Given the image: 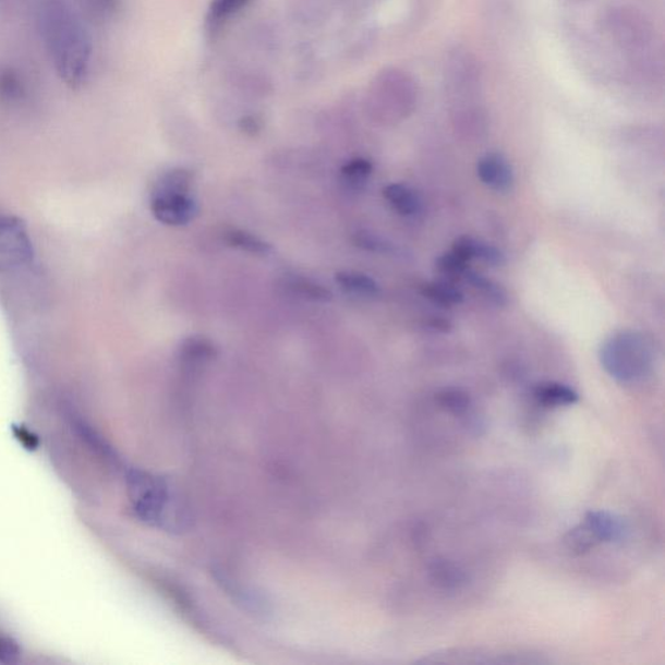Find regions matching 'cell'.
I'll return each instance as SVG.
<instances>
[{
	"label": "cell",
	"mask_w": 665,
	"mask_h": 665,
	"mask_svg": "<svg viewBox=\"0 0 665 665\" xmlns=\"http://www.w3.org/2000/svg\"><path fill=\"white\" fill-rule=\"evenodd\" d=\"M40 32L58 76L71 89H80L89 76L92 39L81 20L61 3L40 12Z\"/></svg>",
	"instance_id": "1"
},
{
	"label": "cell",
	"mask_w": 665,
	"mask_h": 665,
	"mask_svg": "<svg viewBox=\"0 0 665 665\" xmlns=\"http://www.w3.org/2000/svg\"><path fill=\"white\" fill-rule=\"evenodd\" d=\"M126 488L132 511L144 524L169 532L188 528L189 513L166 479L132 468L126 472Z\"/></svg>",
	"instance_id": "2"
},
{
	"label": "cell",
	"mask_w": 665,
	"mask_h": 665,
	"mask_svg": "<svg viewBox=\"0 0 665 665\" xmlns=\"http://www.w3.org/2000/svg\"><path fill=\"white\" fill-rule=\"evenodd\" d=\"M653 350L646 337L634 330L615 332L600 350L603 370L622 384L646 377L653 368Z\"/></svg>",
	"instance_id": "3"
},
{
	"label": "cell",
	"mask_w": 665,
	"mask_h": 665,
	"mask_svg": "<svg viewBox=\"0 0 665 665\" xmlns=\"http://www.w3.org/2000/svg\"><path fill=\"white\" fill-rule=\"evenodd\" d=\"M33 242L25 223L0 214V273L17 269L33 261Z\"/></svg>",
	"instance_id": "4"
},
{
	"label": "cell",
	"mask_w": 665,
	"mask_h": 665,
	"mask_svg": "<svg viewBox=\"0 0 665 665\" xmlns=\"http://www.w3.org/2000/svg\"><path fill=\"white\" fill-rule=\"evenodd\" d=\"M213 575L217 585L221 587L229 598L237 606H240L244 613L263 620H268L269 616L273 615L274 609L267 596L251 587L250 583L242 581L239 576L223 567H214Z\"/></svg>",
	"instance_id": "5"
},
{
	"label": "cell",
	"mask_w": 665,
	"mask_h": 665,
	"mask_svg": "<svg viewBox=\"0 0 665 665\" xmlns=\"http://www.w3.org/2000/svg\"><path fill=\"white\" fill-rule=\"evenodd\" d=\"M150 209L155 219L168 227L188 226L200 213L192 196L181 193H153Z\"/></svg>",
	"instance_id": "6"
},
{
	"label": "cell",
	"mask_w": 665,
	"mask_h": 665,
	"mask_svg": "<svg viewBox=\"0 0 665 665\" xmlns=\"http://www.w3.org/2000/svg\"><path fill=\"white\" fill-rule=\"evenodd\" d=\"M481 182L498 193H507L513 188L515 176L510 161L498 153L486 154L477 162Z\"/></svg>",
	"instance_id": "7"
},
{
	"label": "cell",
	"mask_w": 665,
	"mask_h": 665,
	"mask_svg": "<svg viewBox=\"0 0 665 665\" xmlns=\"http://www.w3.org/2000/svg\"><path fill=\"white\" fill-rule=\"evenodd\" d=\"M582 522L589 528L598 544H616L626 539V522L615 513L589 511Z\"/></svg>",
	"instance_id": "8"
},
{
	"label": "cell",
	"mask_w": 665,
	"mask_h": 665,
	"mask_svg": "<svg viewBox=\"0 0 665 665\" xmlns=\"http://www.w3.org/2000/svg\"><path fill=\"white\" fill-rule=\"evenodd\" d=\"M451 251L467 263L476 259L492 267H501L506 264V256L498 247L484 241L474 240L472 237H459L458 240H455Z\"/></svg>",
	"instance_id": "9"
},
{
	"label": "cell",
	"mask_w": 665,
	"mask_h": 665,
	"mask_svg": "<svg viewBox=\"0 0 665 665\" xmlns=\"http://www.w3.org/2000/svg\"><path fill=\"white\" fill-rule=\"evenodd\" d=\"M386 202L400 216L411 217L422 213L423 201L416 190L404 183H390L383 190Z\"/></svg>",
	"instance_id": "10"
},
{
	"label": "cell",
	"mask_w": 665,
	"mask_h": 665,
	"mask_svg": "<svg viewBox=\"0 0 665 665\" xmlns=\"http://www.w3.org/2000/svg\"><path fill=\"white\" fill-rule=\"evenodd\" d=\"M219 354L211 339L192 336L183 339L180 346V359L189 365H201L214 361Z\"/></svg>",
	"instance_id": "11"
},
{
	"label": "cell",
	"mask_w": 665,
	"mask_h": 665,
	"mask_svg": "<svg viewBox=\"0 0 665 665\" xmlns=\"http://www.w3.org/2000/svg\"><path fill=\"white\" fill-rule=\"evenodd\" d=\"M336 282L344 293L355 297L376 298L382 293L379 285L372 277L355 270H341L336 275Z\"/></svg>",
	"instance_id": "12"
},
{
	"label": "cell",
	"mask_w": 665,
	"mask_h": 665,
	"mask_svg": "<svg viewBox=\"0 0 665 665\" xmlns=\"http://www.w3.org/2000/svg\"><path fill=\"white\" fill-rule=\"evenodd\" d=\"M283 288L287 289L289 293L300 297L305 301L327 303L332 300L331 291L325 288L324 285L302 276H290L285 278Z\"/></svg>",
	"instance_id": "13"
},
{
	"label": "cell",
	"mask_w": 665,
	"mask_h": 665,
	"mask_svg": "<svg viewBox=\"0 0 665 665\" xmlns=\"http://www.w3.org/2000/svg\"><path fill=\"white\" fill-rule=\"evenodd\" d=\"M534 398L545 407H565L579 402V394L567 385L558 383L540 384L534 389Z\"/></svg>",
	"instance_id": "14"
},
{
	"label": "cell",
	"mask_w": 665,
	"mask_h": 665,
	"mask_svg": "<svg viewBox=\"0 0 665 665\" xmlns=\"http://www.w3.org/2000/svg\"><path fill=\"white\" fill-rule=\"evenodd\" d=\"M222 240L228 246L239 249L244 251V253L253 255L267 256L270 254V251H273V246H270L268 242L242 229L227 230L222 235Z\"/></svg>",
	"instance_id": "15"
},
{
	"label": "cell",
	"mask_w": 665,
	"mask_h": 665,
	"mask_svg": "<svg viewBox=\"0 0 665 665\" xmlns=\"http://www.w3.org/2000/svg\"><path fill=\"white\" fill-rule=\"evenodd\" d=\"M430 579L438 589L454 590L466 581V575L452 561L437 559L430 566Z\"/></svg>",
	"instance_id": "16"
},
{
	"label": "cell",
	"mask_w": 665,
	"mask_h": 665,
	"mask_svg": "<svg viewBox=\"0 0 665 665\" xmlns=\"http://www.w3.org/2000/svg\"><path fill=\"white\" fill-rule=\"evenodd\" d=\"M420 293L427 301L443 305V307H452V305H459L464 301L463 293L457 287L446 281L426 282L420 288Z\"/></svg>",
	"instance_id": "17"
},
{
	"label": "cell",
	"mask_w": 665,
	"mask_h": 665,
	"mask_svg": "<svg viewBox=\"0 0 665 665\" xmlns=\"http://www.w3.org/2000/svg\"><path fill=\"white\" fill-rule=\"evenodd\" d=\"M461 278H463L468 285H471V288L476 290L477 293L483 295L488 302L498 305V307H504V305L507 304L508 298L506 290L501 288L499 283L491 280V278L474 273V270H471L470 268L466 270V274Z\"/></svg>",
	"instance_id": "18"
},
{
	"label": "cell",
	"mask_w": 665,
	"mask_h": 665,
	"mask_svg": "<svg viewBox=\"0 0 665 665\" xmlns=\"http://www.w3.org/2000/svg\"><path fill=\"white\" fill-rule=\"evenodd\" d=\"M194 182V174L186 168H173L160 176L156 181L153 193H181L190 194Z\"/></svg>",
	"instance_id": "19"
},
{
	"label": "cell",
	"mask_w": 665,
	"mask_h": 665,
	"mask_svg": "<svg viewBox=\"0 0 665 665\" xmlns=\"http://www.w3.org/2000/svg\"><path fill=\"white\" fill-rule=\"evenodd\" d=\"M250 0H213L209 4L207 24L211 31L219 28L222 23L239 13Z\"/></svg>",
	"instance_id": "20"
},
{
	"label": "cell",
	"mask_w": 665,
	"mask_h": 665,
	"mask_svg": "<svg viewBox=\"0 0 665 665\" xmlns=\"http://www.w3.org/2000/svg\"><path fill=\"white\" fill-rule=\"evenodd\" d=\"M437 403L452 415L464 416L471 409V398L457 388H446L437 394Z\"/></svg>",
	"instance_id": "21"
},
{
	"label": "cell",
	"mask_w": 665,
	"mask_h": 665,
	"mask_svg": "<svg viewBox=\"0 0 665 665\" xmlns=\"http://www.w3.org/2000/svg\"><path fill=\"white\" fill-rule=\"evenodd\" d=\"M563 544H565L568 552L575 555H582L593 549L598 545V542H596L592 532L589 531V528L583 522H580L579 525L572 528L565 535Z\"/></svg>",
	"instance_id": "22"
},
{
	"label": "cell",
	"mask_w": 665,
	"mask_h": 665,
	"mask_svg": "<svg viewBox=\"0 0 665 665\" xmlns=\"http://www.w3.org/2000/svg\"><path fill=\"white\" fill-rule=\"evenodd\" d=\"M352 242L355 246L368 253L390 255L397 253L396 244H392L384 237L368 232V230H358L352 234Z\"/></svg>",
	"instance_id": "23"
},
{
	"label": "cell",
	"mask_w": 665,
	"mask_h": 665,
	"mask_svg": "<svg viewBox=\"0 0 665 665\" xmlns=\"http://www.w3.org/2000/svg\"><path fill=\"white\" fill-rule=\"evenodd\" d=\"M25 85L20 74L11 66L0 68V98L16 101L24 97Z\"/></svg>",
	"instance_id": "24"
},
{
	"label": "cell",
	"mask_w": 665,
	"mask_h": 665,
	"mask_svg": "<svg viewBox=\"0 0 665 665\" xmlns=\"http://www.w3.org/2000/svg\"><path fill=\"white\" fill-rule=\"evenodd\" d=\"M373 172L372 162L368 159H352L341 168V174L351 188L361 189Z\"/></svg>",
	"instance_id": "25"
},
{
	"label": "cell",
	"mask_w": 665,
	"mask_h": 665,
	"mask_svg": "<svg viewBox=\"0 0 665 665\" xmlns=\"http://www.w3.org/2000/svg\"><path fill=\"white\" fill-rule=\"evenodd\" d=\"M436 267L439 274L454 278V280H461V277H463L468 269V263L451 251V253L438 257Z\"/></svg>",
	"instance_id": "26"
},
{
	"label": "cell",
	"mask_w": 665,
	"mask_h": 665,
	"mask_svg": "<svg viewBox=\"0 0 665 665\" xmlns=\"http://www.w3.org/2000/svg\"><path fill=\"white\" fill-rule=\"evenodd\" d=\"M20 651L17 644L4 636H0V662L13 663L17 661Z\"/></svg>",
	"instance_id": "27"
},
{
	"label": "cell",
	"mask_w": 665,
	"mask_h": 665,
	"mask_svg": "<svg viewBox=\"0 0 665 665\" xmlns=\"http://www.w3.org/2000/svg\"><path fill=\"white\" fill-rule=\"evenodd\" d=\"M85 2L93 15L98 17L110 15L117 4V0H85Z\"/></svg>",
	"instance_id": "28"
},
{
	"label": "cell",
	"mask_w": 665,
	"mask_h": 665,
	"mask_svg": "<svg viewBox=\"0 0 665 665\" xmlns=\"http://www.w3.org/2000/svg\"><path fill=\"white\" fill-rule=\"evenodd\" d=\"M241 128L243 132L255 134L257 131H259L261 125L257 124L255 119H243Z\"/></svg>",
	"instance_id": "29"
}]
</instances>
